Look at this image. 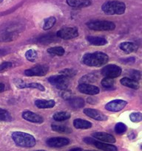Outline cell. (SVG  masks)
Here are the masks:
<instances>
[{"label": "cell", "instance_id": "obj_1", "mask_svg": "<svg viewBox=\"0 0 142 151\" xmlns=\"http://www.w3.org/2000/svg\"><path fill=\"white\" fill-rule=\"evenodd\" d=\"M108 60L109 56L102 52L86 53L82 57V63L91 67H100L106 64Z\"/></svg>", "mask_w": 142, "mask_h": 151}, {"label": "cell", "instance_id": "obj_2", "mask_svg": "<svg viewBox=\"0 0 142 151\" xmlns=\"http://www.w3.org/2000/svg\"><path fill=\"white\" fill-rule=\"evenodd\" d=\"M11 138L15 144L21 147H33L36 144L34 137L22 131H15L11 134Z\"/></svg>", "mask_w": 142, "mask_h": 151}, {"label": "cell", "instance_id": "obj_3", "mask_svg": "<svg viewBox=\"0 0 142 151\" xmlns=\"http://www.w3.org/2000/svg\"><path fill=\"white\" fill-rule=\"evenodd\" d=\"M101 9L106 15H122L125 13L126 5L122 1L112 0L104 3Z\"/></svg>", "mask_w": 142, "mask_h": 151}, {"label": "cell", "instance_id": "obj_4", "mask_svg": "<svg viewBox=\"0 0 142 151\" xmlns=\"http://www.w3.org/2000/svg\"><path fill=\"white\" fill-rule=\"evenodd\" d=\"M89 29L95 31H111L115 29V24L109 21H92L87 22Z\"/></svg>", "mask_w": 142, "mask_h": 151}, {"label": "cell", "instance_id": "obj_5", "mask_svg": "<svg viewBox=\"0 0 142 151\" xmlns=\"http://www.w3.org/2000/svg\"><path fill=\"white\" fill-rule=\"evenodd\" d=\"M48 81L50 84L55 86L58 89H67L69 85V78L62 75H53L48 78Z\"/></svg>", "mask_w": 142, "mask_h": 151}, {"label": "cell", "instance_id": "obj_6", "mask_svg": "<svg viewBox=\"0 0 142 151\" xmlns=\"http://www.w3.org/2000/svg\"><path fill=\"white\" fill-rule=\"evenodd\" d=\"M78 35V31L76 27H62L56 32V36L59 38L64 40H70L76 38Z\"/></svg>", "mask_w": 142, "mask_h": 151}, {"label": "cell", "instance_id": "obj_7", "mask_svg": "<svg viewBox=\"0 0 142 151\" xmlns=\"http://www.w3.org/2000/svg\"><path fill=\"white\" fill-rule=\"evenodd\" d=\"M121 72H122L121 68L115 64L106 65L101 69V75L104 76V78H109L112 79L120 76Z\"/></svg>", "mask_w": 142, "mask_h": 151}, {"label": "cell", "instance_id": "obj_8", "mask_svg": "<svg viewBox=\"0 0 142 151\" xmlns=\"http://www.w3.org/2000/svg\"><path fill=\"white\" fill-rule=\"evenodd\" d=\"M49 67L46 65H37L25 71V75L28 77H43L48 72Z\"/></svg>", "mask_w": 142, "mask_h": 151}, {"label": "cell", "instance_id": "obj_9", "mask_svg": "<svg viewBox=\"0 0 142 151\" xmlns=\"http://www.w3.org/2000/svg\"><path fill=\"white\" fill-rule=\"evenodd\" d=\"M127 102L123 100H114L109 102L105 106V109L109 111L118 112L122 110L127 106Z\"/></svg>", "mask_w": 142, "mask_h": 151}, {"label": "cell", "instance_id": "obj_10", "mask_svg": "<svg viewBox=\"0 0 142 151\" xmlns=\"http://www.w3.org/2000/svg\"><path fill=\"white\" fill-rule=\"evenodd\" d=\"M14 84L19 88H36L41 91H44L45 90L44 86L38 83H26L20 79H15Z\"/></svg>", "mask_w": 142, "mask_h": 151}, {"label": "cell", "instance_id": "obj_11", "mask_svg": "<svg viewBox=\"0 0 142 151\" xmlns=\"http://www.w3.org/2000/svg\"><path fill=\"white\" fill-rule=\"evenodd\" d=\"M46 143L50 147H62L70 144V139L65 137H53L48 139Z\"/></svg>", "mask_w": 142, "mask_h": 151}, {"label": "cell", "instance_id": "obj_12", "mask_svg": "<svg viewBox=\"0 0 142 151\" xmlns=\"http://www.w3.org/2000/svg\"><path fill=\"white\" fill-rule=\"evenodd\" d=\"M22 116L24 119L30 122L36 124H41L44 122V119L42 116L37 114L33 113L30 111H25L22 114Z\"/></svg>", "mask_w": 142, "mask_h": 151}, {"label": "cell", "instance_id": "obj_13", "mask_svg": "<svg viewBox=\"0 0 142 151\" xmlns=\"http://www.w3.org/2000/svg\"><path fill=\"white\" fill-rule=\"evenodd\" d=\"M84 114L89 117L97 121H106L107 120V116L99 110L93 109H84Z\"/></svg>", "mask_w": 142, "mask_h": 151}, {"label": "cell", "instance_id": "obj_14", "mask_svg": "<svg viewBox=\"0 0 142 151\" xmlns=\"http://www.w3.org/2000/svg\"><path fill=\"white\" fill-rule=\"evenodd\" d=\"M78 89L80 92L87 95H96L100 91L99 88L96 86H93L91 84L81 83L78 86Z\"/></svg>", "mask_w": 142, "mask_h": 151}, {"label": "cell", "instance_id": "obj_15", "mask_svg": "<svg viewBox=\"0 0 142 151\" xmlns=\"http://www.w3.org/2000/svg\"><path fill=\"white\" fill-rule=\"evenodd\" d=\"M92 135H93V138L99 140V141L102 142L115 143V141H116L113 136L109 134H107V133L96 132L93 133Z\"/></svg>", "mask_w": 142, "mask_h": 151}, {"label": "cell", "instance_id": "obj_16", "mask_svg": "<svg viewBox=\"0 0 142 151\" xmlns=\"http://www.w3.org/2000/svg\"><path fill=\"white\" fill-rule=\"evenodd\" d=\"M93 145L97 147L99 150H101L103 151H118V149L113 145L109 144V143L102 142L96 141V139L93 140Z\"/></svg>", "mask_w": 142, "mask_h": 151}, {"label": "cell", "instance_id": "obj_17", "mask_svg": "<svg viewBox=\"0 0 142 151\" xmlns=\"http://www.w3.org/2000/svg\"><path fill=\"white\" fill-rule=\"evenodd\" d=\"M67 4L72 7L82 8L88 7L91 4V0H66Z\"/></svg>", "mask_w": 142, "mask_h": 151}, {"label": "cell", "instance_id": "obj_18", "mask_svg": "<svg viewBox=\"0 0 142 151\" xmlns=\"http://www.w3.org/2000/svg\"><path fill=\"white\" fill-rule=\"evenodd\" d=\"M119 48L127 54H130V53L137 51L138 47L135 43L126 41V42H122L120 44Z\"/></svg>", "mask_w": 142, "mask_h": 151}, {"label": "cell", "instance_id": "obj_19", "mask_svg": "<svg viewBox=\"0 0 142 151\" xmlns=\"http://www.w3.org/2000/svg\"><path fill=\"white\" fill-rule=\"evenodd\" d=\"M55 105L56 102L53 100H36L35 101V106L38 109H52L54 107Z\"/></svg>", "mask_w": 142, "mask_h": 151}, {"label": "cell", "instance_id": "obj_20", "mask_svg": "<svg viewBox=\"0 0 142 151\" xmlns=\"http://www.w3.org/2000/svg\"><path fill=\"white\" fill-rule=\"evenodd\" d=\"M18 37V32L15 31H6L0 35V42H10Z\"/></svg>", "mask_w": 142, "mask_h": 151}, {"label": "cell", "instance_id": "obj_21", "mask_svg": "<svg viewBox=\"0 0 142 151\" xmlns=\"http://www.w3.org/2000/svg\"><path fill=\"white\" fill-rule=\"evenodd\" d=\"M120 82H121V85H123L124 86L128 87V88H133V89H138L139 86H140L138 82L133 81V80L130 79V78H127V77L121 78Z\"/></svg>", "mask_w": 142, "mask_h": 151}, {"label": "cell", "instance_id": "obj_22", "mask_svg": "<svg viewBox=\"0 0 142 151\" xmlns=\"http://www.w3.org/2000/svg\"><path fill=\"white\" fill-rule=\"evenodd\" d=\"M73 125L77 129H88L92 127V123L85 119H75L73 121Z\"/></svg>", "mask_w": 142, "mask_h": 151}, {"label": "cell", "instance_id": "obj_23", "mask_svg": "<svg viewBox=\"0 0 142 151\" xmlns=\"http://www.w3.org/2000/svg\"><path fill=\"white\" fill-rule=\"evenodd\" d=\"M87 40L90 44L95 46H104L107 44V41L102 37L87 36Z\"/></svg>", "mask_w": 142, "mask_h": 151}, {"label": "cell", "instance_id": "obj_24", "mask_svg": "<svg viewBox=\"0 0 142 151\" xmlns=\"http://www.w3.org/2000/svg\"><path fill=\"white\" fill-rule=\"evenodd\" d=\"M68 103L70 106L73 109H81L84 107V100L81 97H71L70 100H68Z\"/></svg>", "mask_w": 142, "mask_h": 151}, {"label": "cell", "instance_id": "obj_25", "mask_svg": "<svg viewBox=\"0 0 142 151\" xmlns=\"http://www.w3.org/2000/svg\"><path fill=\"white\" fill-rule=\"evenodd\" d=\"M57 38L58 37L56 36V35H54V34L53 33L45 34V35H42V36H40L39 38H38V41L39 43H41V44H47L56 41Z\"/></svg>", "mask_w": 142, "mask_h": 151}, {"label": "cell", "instance_id": "obj_26", "mask_svg": "<svg viewBox=\"0 0 142 151\" xmlns=\"http://www.w3.org/2000/svg\"><path fill=\"white\" fill-rule=\"evenodd\" d=\"M99 79V75L96 73H91L89 75H86L83 76L82 78L80 79L79 83H87L90 84V83H94Z\"/></svg>", "mask_w": 142, "mask_h": 151}, {"label": "cell", "instance_id": "obj_27", "mask_svg": "<svg viewBox=\"0 0 142 151\" xmlns=\"http://www.w3.org/2000/svg\"><path fill=\"white\" fill-rule=\"evenodd\" d=\"M71 116V114L67 111H59L55 114L53 116V119L56 122H63V121L67 120L70 119Z\"/></svg>", "mask_w": 142, "mask_h": 151}, {"label": "cell", "instance_id": "obj_28", "mask_svg": "<svg viewBox=\"0 0 142 151\" xmlns=\"http://www.w3.org/2000/svg\"><path fill=\"white\" fill-rule=\"evenodd\" d=\"M51 128L53 131L61 133V134H70L72 132V130L67 126L61 125H52Z\"/></svg>", "mask_w": 142, "mask_h": 151}, {"label": "cell", "instance_id": "obj_29", "mask_svg": "<svg viewBox=\"0 0 142 151\" xmlns=\"http://www.w3.org/2000/svg\"><path fill=\"white\" fill-rule=\"evenodd\" d=\"M47 52L50 55H52L62 56L64 54L65 50L62 47H54L47 49Z\"/></svg>", "mask_w": 142, "mask_h": 151}, {"label": "cell", "instance_id": "obj_30", "mask_svg": "<svg viewBox=\"0 0 142 151\" xmlns=\"http://www.w3.org/2000/svg\"><path fill=\"white\" fill-rule=\"evenodd\" d=\"M56 22V19L53 16H50L47 19H44V25H43V29H44V30H47V29H51L55 25Z\"/></svg>", "mask_w": 142, "mask_h": 151}, {"label": "cell", "instance_id": "obj_31", "mask_svg": "<svg viewBox=\"0 0 142 151\" xmlns=\"http://www.w3.org/2000/svg\"><path fill=\"white\" fill-rule=\"evenodd\" d=\"M25 57L27 60L30 62H35L38 58V54L37 52L34 50H29L25 53Z\"/></svg>", "mask_w": 142, "mask_h": 151}, {"label": "cell", "instance_id": "obj_32", "mask_svg": "<svg viewBox=\"0 0 142 151\" xmlns=\"http://www.w3.org/2000/svg\"><path fill=\"white\" fill-rule=\"evenodd\" d=\"M12 120V116L7 111L0 108V121L10 122Z\"/></svg>", "mask_w": 142, "mask_h": 151}, {"label": "cell", "instance_id": "obj_33", "mask_svg": "<svg viewBox=\"0 0 142 151\" xmlns=\"http://www.w3.org/2000/svg\"><path fill=\"white\" fill-rule=\"evenodd\" d=\"M127 75H128L130 79L133 80L135 81H138L141 79V72L139 71L135 70V69H132V70L128 71L127 72Z\"/></svg>", "mask_w": 142, "mask_h": 151}, {"label": "cell", "instance_id": "obj_34", "mask_svg": "<svg viewBox=\"0 0 142 151\" xmlns=\"http://www.w3.org/2000/svg\"><path fill=\"white\" fill-rule=\"evenodd\" d=\"M101 86L103 87L106 88H111L114 86V84H115V82H114L113 79L109 78H104L101 80Z\"/></svg>", "mask_w": 142, "mask_h": 151}, {"label": "cell", "instance_id": "obj_35", "mask_svg": "<svg viewBox=\"0 0 142 151\" xmlns=\"http://www.w3.org/2000/svg\"><path fill=\"white\" fill-rule=\"evenodd\" d=\"M59 73H60V75H64V76L67 77V78H73L76 75V71L72 69H64L60 71Z\"/></svg>", "mask_w": 142, "mask_h": 151}, {"label": "cell", "instance_id": "obj_36", "mask_svg": "<svg viewBox=\"0 0 142 151\" xmlns=\"http://www.w3.org/2000/svg\"><path fill=\"white\" fill-rule=\"evenodd\" d=\"M127 131V126L122 122H118L115 126V132L117 134H123Z\"/></svg>", "mask_w": 142, "mask_h": 151}, {"label": "cell", "instance_id": "obj_37", "mask_svg": "<svg viewBox=\"0 0 142 151\" xmlns=\"http://www.w3.org/2000/svg\"><path fill=\"white\" fill-rule=\"evenodd\" d=\"M130 119L133 122H139L142 120V114L141 112H133L130 114Z\"/></svg>", "mask_w": 142, "mask_h": 151}, {"label": "cell", "instance_id": "obj_38", "mask_svg": "<svg viewBox=\"0 0 142 151\" xmlns=\"http://www.w3.org/2000/svg\"><path fill=\"white\" fill-rule=\"evenodd\" d=\"M61 97H62L64 100H70V99L72 97V92H71L70 90L67 89H64V90H61Z\"/></svg>", "mask_w": 142, "mask_h": 151}, {"label": "cell", "instance_id": "obj_39", "mask_svg": "<svg viewBox=\"0 0 142 151\" xmlns=\"http://www.w3.org/2000/svg\"><path fill=\"white\" fill-rule=\"evenodd\" d=\"M12 66H13V64L10 62H4V63H0V72L10 69L12 67Z\"/></svg>", "mask_w": 142, "mask_h": 151}, {"label": "cell", "instance_id": "obj_40", "mask_svg": "<svg viewBox=\"0 0 142 151\" xmlns=\"http://www.w3.org/2000/svg\"><path fill=\"white\" fill-rule=\"evenodd\" d=\"M135 60V58L134 57H131V58H127L124 59V60H121V62L125 63H134Z\"/></svg>", "mask_w": 142, "mask_h": 151}, {"label": "cell", "instance_id": "obj_41", "mask_svg": "<svg viewBox=\"0 0 142 151\" xmlns=\"http://www.w3.org/2000/svg\"><path fill=\"white\" fill-rule=\"evenodd\" d=\"M7 53V50H3V49H0V56H2Z\"/></svg>", "mask_w": 142, "mask_h": 151}, {"label": "cell", "instance_id": "obj_42", "mask_svg": "<svg viewBox=\"0 0 142 151\" xmlns=\"http://www.w3.org/2000/svg\"><path fill=\"white\" fill-rule=\"evenodd\" d=\"M4 88H5L4 84L2 83H0V92H2L4 90Z\"/></svg>", "mask_w": 142, "mask_h": 151}, {"label": "cell", "instance_id": "obj_43", "mask_svg": "<svg viewBox=\"0 0 142 151\" xmlns=\"http://www.w3.org/2000/svg\"><path fill=\"white\" fill-rule=\"evenodd\" d=\"M69 151H82V149L80 147H75V148L70 149Z\"/></svg>", "mask_w": 142, "mask_h": 151}, {"label": "cell", "instance_id": "obj_44", "mask_svg": "<svg viewBox=\"0 0 142 151\" xmlns=\"http://www.w3.org/2000/svg\"><path fill=\"white\" fill-rule=\"evenodd\" d=\"M36 151H46V150H36Z\"/></svg>", "mask_w": 142, "mask_h": 151}, {"label": "cell", "instance_id": "obj_45", "mask_svg": "<svg viewBox=\"0 0 142 151\" xmlns=\"http://www.w3.org/2000/svg\"><path fill=\"white\" fill-rule=\"evenodd\" d=\"M2 1H3V0H0V4H1V3L2 2Z\"/></svg>", "mask_w": 142, "mask_h": 151}, {"label": "cell", "instance_id": "obj_46", "mask_svg": "<svg viewBox=\"0 0 142 151\" xmlns=\"http://www.w3.org/2000/svg\"><path fill=\"white\" fill-rule=\"evenodd\" d=\"M84 151H94V150H84Z\"/></svg>", "mask_w": 142, "mask_h": 151}]
</instances>
